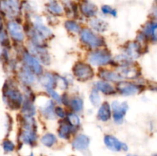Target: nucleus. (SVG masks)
<instances>
[{
  "label": "nucleus",
  "mask_w": 157,
  "mask_h": 156,
  "mask_svg": "<svg viewBox=\"0 0 157 156\" xmlns=\"http://www.w3.org/2000/svg\"><path fill=\"white\" fill-rule=\"evenodd\" d=\"M3 100L12 110H18L22 104V95L12 85L6 84L3 87Z\"/></svg>",
  "instance_id": "obj_1"
},
{
  "label": "nucleus",
  "mask_w": 157,
  "mask_h": 156,
  "mask_svg": "<svg viewBox=\"0 0 157 156\" xmlns=\"http://www.w3.org/2000/svg\"><path fill=\"white\" fill-rule=\"evenodd\" d=\"M111 55L107 50H98L88 55V61L94 66H102L110 61Z\"/></svg>",
  "instance_id": "obj_2"
},
{
  "label": "nucleus",
  "mask_w": 157,
  "mask_h": 156,
  "mask_svg": "<svg viewBox=\"0 0 157 156\" xmlns=\"http://www.w3.org/2000/svg\"><path fill=\"white\" fill-rule=\"evenodd\" d=\"M73 73L80 80L86 81L90 80L94 76L91 67L83 62H78L73 68Z\"/></svg>",
  "instance_id": "obj_3"
},
{
  "label": "nucleus",
  "mask_w": 157,
  "mask_h": 156,
  "mask_svg": "<svg viewBox=\"0 0 157 156\" xmlns=\"http://www.w3.org/2000/svg\"><path fill=\"white\" fill-rule=\"evenodd\" d=\"M81 38L82 41L92 47H101L104 44L102 38L95 35L92 31L89 29H84L81 31Z\"/></svg>",
  "instance_id": "obj_4"
},
{
  "label": "nucleus",
  "mask_w": 157,
  "mask_h": 156,
  "mask_svg": "<svg viewBox=\"0 0 157 156\" xmlns=\"http://www.w3.org/2000/svg\"><path fill=\"white\" fill-rule=\"evenodd\" d=\"M0 7L9 17H15L19 13L20 5L18 0H2L0 3Z\"/></svg>",
  "instance_id": "obj_5"
},
{
  "label": "nucleus",
  "mask_w": 157,
  "mask_h": 156,
  "mask_svg": "<svg viewBox=\"0 0 157 156\" xmlns=\"http://www.w3.org/2000/svg\"><path fill=\"white\" fill-rule=\"evenodd\" d=\"M112 109H113V119L115 122L117 123L122 122L128 109L127 102H124L121 103L118 101H113L112 103Z\"/></svg>",
  "instance_id": "obj_6"
},
{
  "label": "nucleus",
  "mask_w": 157,
  "mask_h": 156,
  "mask_svg": "<svg viewBox=\"0 0 157 156\" xmlns=\"http://www.w3.org/2000/svg\"><path fill=\"white\" fill-rule=\"evenodd\" d=\"M104 144L109 149L113 151H120L121 150L127 151L128 149L127 145L126 144L123 143L121 141L118 140L116 137L110 136V135L105 136V137H104Z\"/></svg>",
  "instance_id": "obj_7"
},
{
  "label": "nucleus",
  "mask_w": 157,
  "mask_h": 156,
  "mask_svg": "<svg viewBox=\"0 0 157 156\" xmlns=\"http://www.w3.org/2000/svg\"><path fill=\"white\" fill-rule=\"evenodd\" d=\"M117 90L124 96H132L140 92V87L129 82H120L117 85Z\"/></svg>",
  "instance_id": "obj_8"
},
{
  "label": "nucleus",
  "mask_w": 157,
  "mask_h": 156,
  "mask_svg": "<svg viewBox=\"0 0 157 156\" xmlns=\"http://www.w3.org/2000/svg\"><path fill=\"white\" fill-rule=\"evenodd\" d=\"M23 59H24V61L28 68L32 70L33 73H36V74H40L41 73L42 68H41V65L38 63V61L34 57H32L30 54L25 53L23 55Z\"/></svg>",
  "instance_id": "obj_9"
},
{
  "label": "nucleus",
  "mask_w": 157,
  "mask_h": 156,
  "mask_svg": "<svg viewBox=\"0 0 157 156\" xmlns=\"http://www.w3.org/2000/svg\"><path fill=\"white\" fill-rule=\"evenodd\" d=\"M8 31L11 36L15 40L18 41H21L24 39V33H23L22 28L18 23L11 21L8 24Z\"/></svg>",
  "instance_id": "obj_10"
},
{
  "label": "nucleus",
  "mask_w": 157,
  "mask_h": 156,
  "mask_svg": "<svg viewBox=\"0 0 157 156\" xmlns=\"http://www.w3.org/2000/svg\"><path fill=\"white\" fill-rule=\"evenodd\" d=\"M89 144H90V139L85 135L80 134L76 136V138L73 140L72 146L78 151H83L88 148Z\"/></svg>",
  "instance_id": "obj_11"
},
{
  "label": "nucleus",
  "mask_w": 157,
  "mask_h": 156,
  "mask_svg": "<svg viewBox=\"0 0 157 156\" xmlns=\"http://www.w3.org/2000/svg\"><path fill=\"white\" fill-rule=\"evenodd\" d=\"M32 49V51L33 52L34 54L36 55L37 58L44 64H48L50 63V58H49V55L48 54L47 51L45 50H44L43 48H41V47H38L36 45H32L31 47Z\"/></svg>",
  "instance_id": "obj_12"
},
{
  "label": "nucleus",
  "mask_w": 157,
  "mask_h": 156,
  "mask_svg": "<svg viewBox=\"0 0 157 156\" xmlns=\"http://www.w3.org/2000/svg\"><path fill=\"white\" fill-rule=\"evenodd\" d=\"M89 24L94 30L98 32H104L108 28L107 23L100 18H93L89 21Z\"/></svg>",
  "instance_id": "obj_13"
},
{
  "label": "nucleus",
  "mask_w": 157,
  "mask_h": 156,
  "mask_svg": "<svg viewBox=\"0 0 157 156\" xmlns=\"http://www.w3.org/2000/svg\"><path fill=\"white\" fill-rule=\"evenodd\" d=\"M36 139L37 136L35 130L24 129V131L21 133V140L27 145H33L36 141Z\"/></svg>",
  "instance_id": "obj_14"
},
{
  "label": "nucleus",
  "mask_w": 157,
  "mask_h": 156,
  "mask_svg": "<svg viewBox=\"0 0 157 156\" xmlns=\"http://www.w3.org/2000/svg\"><path fill=\"white\" fill-rule=\"evenodd\" d=\"M98 119L103 122H106L108 120L110 117V106L107 102H104L100 107L98 113Z\"/></svg>",
  "instance_id": "obj_15"
},
{
  "label": "nucleus",
  "mask_w": 157,
  "mask_h": 156,
  "mask_svg": "<svg viewBox=\"0 0 157 156\" xmlns=\"http://www.w3.org/2000/svg\"><path fill=\"white\" fill-rule=\"evenodd\" d=\"M94 86L96 87V90H100L107 95L113 94L115 93L113 87L110 84L104 81H97L94 84Z\"/></svg>",
  "instance_id": "obj_16"
},
{
  "label": "nucleus",
  "mask_w": 157,
  "mask_h": 156,
  "mask_svg": "<svg viewBox=\"0 0 157 156\" xmlns=\"http://www.w3.org/2000/svg\"><path fill=\"white\" fill-rule=\"evenodd\" d=\"M81 10L86 17H93L97 13V7L90 2H84L81 6Z\"/></svg>",
  "instance_id": "obj_17"
},
{
  "label": "nucleus",
  "mask_w": 157,
  "mask_h": 156,
  "mask_svg": "<svg viewBox=\"0 0 157 156\" xmlns=\"http://www.w3.org/2000/svg\"><path fill=\"white\" fill-rule=\"evenodd\" d=\"M19 77L26 84H32L35 80V76L29 68H23L19 73Z\"/></svg>",
  "instance_id": "obj_18"
},
{
  "label": "nucleus",
  "mask_w": 157,
  "mask_h": 156,
  "mask_svg": "<svg viewBox=\"0 0 157 156\" xmlns=\"http://www.w3.org/2000/svg\"><path fill=\"white\" fill-rule=\"evenodd\" d=\"M126 53L129 58L136 59L140 56L139 45L136 42L129 43L126 48Z\"/></svg>",
  "instance_id": "obj_19"
},
{
  "label": "nucleus",
  "mask_w": 157,
  "mask_h": 156,
  "mask_svg": "<svg viewBox=\"0 0 157 156\" xmlns=\"http://www.w3.org/2000/svg\"><path fill=\"white\" fill-rule=\"evenodd\" d=\"M119 74L121 75V77L127 78V79H134L135 77L138 76L139 73L136 68L127 67L121 69Z\"/></svg>",
  "instance_id": "obj_20"
},
{
  "label": "nucleus",
  "mask_w": 157,
  "mask_h": 156,
  "mask_svg": "<svg viewBox=\"0 0 157 156\" xmlns=\"http://www.w3.org/2000/svg\"><path fill=\"white\" fill-rule=\"evenodd\" d=\"M40 83L47 90H50L52 89L55 81L54 76L51 73H44L40 78Z\"/></svg>",
  "instance_id": "obj_21"
},
{
  "label": "nucleus",
  "mask_w": 157,
  "mask_h": 156,
  "mask_svg": "<svg viewBox=\"0 0 157 156\" xmlns=\"http://www.w3.org/2000/svg\"><path fill=\"white\" fill-rule=\"evenodd\" d=\"M22 113L25 115V116H29V117H32L35 115V106L30 100L26 99L22 103Z\"/></svg>",
  "instance_id": "obj_22"
},
{
  "label": "nucleus",
  "mask_w": 157,
  "mask_h": 156,
  "mask_svg": "<svg viewBox=\"0 0 157 156\" xmlns=\"http://www.w3.org/2000/svg\"><path fill=\"white\" fill-rule=\"evenodd\" d=\"M71 125L66 123V122L61 123L59 128H58V136L61 139H67L70 136L71 133Z\"/></svg>",
  "instance_id": "obj_23"
},
{
  "label": "nucleus",
  "mask_w": 157,
  "mask_h": 156,
  "mask_svg": "<svg viewBox=\"0 0 157 156\" xmlns=\"http://www.w3.org/2000/svg\"><path fill=\"white\" fill-rule=\"evenodd\" d=\"M100 76L102 78H104L106 80H110V81H120L122 77L121 75L117 73L111 71H107V70H102L100 73Z\"/></svg>",
  "instance_id": "obj_24"
},
{
  "label": "nucleus",
  "mask_w": 157,
  "mask_h": 156,
  "mask_svg": "<svg viewBox=\"0 0 157 156\" xmlns=\"http://www.w3.org/2000/svg\"><path fill=\"white\" fill-rule=\"evenodd\" d=\"M41 143L46 147H52L56 143L57 139L55 136V135L52 134V133H47V134L44 135L41 139Z\"/></svg>",
  "instance_id": "obj_25"
},
{
  "label": "nucleus",
  "mask_w": 157,
  "mask_h": 156,
  "mask_svg": "<svg viewBox=\"0 0 157 156\" xmlns=\"http://www.w3.org/2000/svg\"><path fill=\"white\" fill-rule=\"evenodd\" d=\"M156 24L155 22H151L147 24L145 28V32L147 36H150L153 41L156 40Z\"/></svg>",
  "instance_id": "obj_26"
},
{
  "label": "nucleus",
  "mask_w": 157,
  "mask_h": 156,
  "mask_svg": "<svg viewBox=\"0 0 157 156\" xmlns=\"http://www.w3.org/2000/svg\"><path fill=\"white\" fill-rule=\"evenodd\" d=\"M71 107L75 112H80L83 109V101L82 99L78 97L73 98L70 102Z\"/></svg>",
  "instance_id": "obj_27"
},
{
  "label": "nucleus",
  "mask_w": 157,
  "mask_h": 156,
  "mask_svg": "<svg viewBox=\"0 0 157 156\" xmlns=\"http://www.w3.org/2000/svg\"><path fill=\"white\" fill-rule=\"evenodd\" d=\"M48 9L49 10V12L55 14V15H61L63 12L62 8L56 2H52L49 4H48Z\"/></svg>",
  "instance_id": "obj_28"
},
{
  "label": "nucleus",
  "mask_w": 157,
  "mask_h": 156,
  "mask_svg": "<svg viewBox=\"0 0 157 156\" xmlns=\"http://www.w3.org/2000/svg\"><path fill=\"white\" fill-rule=\"evenodd\" d=\"M90 102L94 106H98L101 103V96L98 93V90H93L90 93V96H89Z\"/></svg>",
  "instance_id": "obj_29"
},
{
  "label": "nucleus",
  "mask_w": 157,
  "mask_h": 156,
  "mask_svg": "<svg viewBox=\"0 0 157 156\" xmlns=\"http://www.w3.org/2000/svg\"><path fill=\"white\" fill-rule=\"evenodd\" d=\"M64 26L67 28V30L70 31L71 32H78L80 31V26L76 22L73 21H67L64 24Z\"/></svg>",
  "instance_id": "obj_30"
},
{
  "label": "nucleus",
  "mask_w": 157,
  "mask_h": 156,
  "mask_svg": "<svg viewBox=\"0 0 157 156\" xmlns=\"http://www.w3.org/2000/svg\"><path fill=\"white\" fill-rule=\"evenodd\" d=\"M2 148L6 152H11L15 149V145L10 140H5L2 142Z\"/></svg>",
  "instance_id": "obj_31"
},
{
  "label": "nucleus",
  "mask_w": 157,
  "mask_h": 156,
  "mask_svg": "<svg viewBox=\"0 0 157 156\" xmlns=\"http://www.w3.org/2000/svg\"><path fill=\"white\" fill-rule=\"evenodd\" d=\"M68 120L70 122V124L71 126L78 127L80 124V119L77 115L74 113H71L68 115Z\"/></svg>",
  "instance_id": "obj_32"
},
{
  "label": "nucleus",
  "mask_w": 157,
  "mask_h": 156,
  "mask_svg": "<svg viewBox=\"0 0 157 156\" xmlns=\"http://www.w3.org/2000/svg\"><path fill=\"white\" fill-rule=\"evenodd\" d=\"M101 10L104 12V14H108V15H111L115 16L117 15L116 10H114L113 9H112L110 6H104L102 8H101Z\"/></svg>",
  "instance_id": "obj_33"
},
{
  "label": "nucleus",
  "mask_w": 157,
  "mask_h": 156,
  "mask_svg": "<svg viewBox=\"0 0 157 156\" xmlns=\"http://www.w3.org/2000/svg\"><path fill=\"white\" fill-rule=\"evenodd\" d=\"M48 91L49 94H50L51 96H52V97L53 98V99H55V100L58 101V102H61V98L60 97L59 94H58V93H57V92H55V90H52V89H50V90H48Z\"/></svg>",
  "instance_id": "obj_34"
},
{
  "label": "nucleus",
  "mask_w": 157,
  "mask_h": 156,
  "mask_svg": "<svg viewBox=\"0 0 157 156\" xmlns=\"http://www.w3.org/2000/svg\"><path fill=\"white\" fill-rule=\"evenodd\" d=\"M55 113H56V115H58L59 117L62 118L64 116V112L61 107H57V108L55 109Z\"/></svg>",
  "instance_id": "obj_35"
},
{
  "label": "nucleus",
  "mask_w": 157,
  "mask_h": 156,
  "mask_svg": "<svg viewBox=\"0 0 157 156\" xmlns=\"http://www.w3.org/2000/svg\"><path fill=\"white\" fill-rule=\"evenodd\" d=\"M2 54H3V50L2 48L1 45H0V58H1V57L2 56Z\"/></svg>",
  "instance_id": "obj_36"
},
{
  "label": "nucleus",
  "mask_w": 157,
  "mask_h": 156,
  "mask_svg": "<svg viewBox=\"0 0 157 156\" xmlns=\"http://www.w3.org/2000/svg\"><path fill=\"white\" fill-rule=\"evenodd\" d=\"M2 26V18H1V16H0V28H1Z\"/></svg>",
  "instance_id": "obj_37"
},
{
  "label": "nucleus",
  "mask_w": 157,
  "mask_h": 156,
  "mask_svg": "<svg viewBox=\"0 0 157 156\" xmlns=\"http://www.w3.org/2000/svg\"><path fill=\"white\" fill-rule=\"evenodd\" d=\"M30 156H33V154H31Z\"/></svg>",
  "instance_id": "obj_38"
},
{
  "label": "nucleus",
  "mask_w": 157,
  "mask_h": 156,
  "mask_svg": "<svg viewBox=\"0 0 157 156\" xmlns=\"http://www.w3.org/2000/svg\"><path fill=\"white\" fill-rule=\"evenodd\" d=\"M127 156H133V155H130V154H128V155H127Z\"/></svg>",
  "instance_id": "obj_39"
},
{
  "label": "nucleus",
  "mask_w": 157,
  "mask_h": 156,
  "mask_svg": "<svg viewBox=\"0 0 157 156\" xmlns=\"http://www.w3.org/2000/svg\"><path fill=\"white\" fill-rule=\"evenodd\" d=\"M71 156H75V155H71Z\"/></svg>",
  "instance_id": "obj_40"
}]
</instances>
